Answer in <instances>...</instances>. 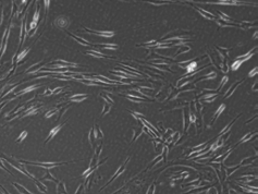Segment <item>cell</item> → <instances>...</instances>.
Instances as JSON below:
<instances>
[{"label": "cell", "mask_w": 258, "mask_h": 194, "mask_svg": "<svg viewBox=\"0 0 258 194\" xmlns=\"http://www.w3.org/2000/svg\"><path fill=\"white\" fill-rule=\"evenodd\" d=\"M100 95L102 96V97H103V99H105V100H106L107 103L109 104V105H111V104L113 103V99H111L110 97H109V96L107 95V94H100Z\"/></svg>", "instance_id": "4fadbf2b"}, {"label": "cell", "mask_w": 258, "mask_h": 194, "mask_svg": "<svg viewBox=\"0 0 258 194\" xmlns=\"http://www.w3.org/2000/svg\"><path fill=\"white\" fill-rule=\"evenodd\" d=\"M86 32L92 33V34H96V35L101 36V37H106V38H109V37H111V36H113L114 35L113 32H108V31L101 32V31H90V30H86Z\"/></svg>", "instance_id": "6da1fadb"}, {"label": "cell", "mask_w": 258, "mask_h": 194, "mask_svg": "<svg viewBox=\"0 0 258 194\" xmlns=\"http://www.w3.org/2000/svg\"><path fill=\"white\" fill-rule=\"evenodd\" d=\"M241 82H242V81H240V82H239L238 84H233V85L231 86V87H230V91L228 92V93H225V95H224L225 97H229V96H231V94H232L233 92H234V88L238 87V85H239V84H241Z\"/></svg>", "instance_id": "8fae6325"}, {"label": "cell", "mask_w": 258, "mask_h": 194, "mask_svg": "<svg viewBox=\"0 0 258 194\" xmlns=\"http://www.w3.org/2000/svg\"><path fill=\"white\" fill-rule=\"evenodd\" d=\"M196 65H197L196 62H192V63H190L189 67H187V72H192V71L196 68Z\"/></svg>", "instance_id": "9a60e30c"}, {"label": "cell", "mask_w": 258, "mask_h": 194, "mask_svg": "<svg viewBox=\"0 0 258 194\" xmlns=\"http://www.w3.org/2000/svg\"><path fill=\"white\" fill-rule=\"evenodd\" d=\"M62 125H63V124H59V125H57V127H54V129H52L51 131H50V133H49V135H48V137H47V139H46V143L48 142V141H49L50 139H51V137H54V135H56V133H57L58 131H59V130L61 129V128H62Z\"/></svg>", "instance_id": "5b68a950"}, {"label": "cell", "mask_w": 258, "mask_h": 194, "mask_svg": "<svg viewBox=\"0 0 258 194\" xmlns=\"http://www.w3.org/2000/svg\"><path fill=\"white\" fill-rule=\"evenodd\" d=\"M252 136H253V133H249V134H247L245 137H243L242 140H241V142H245V141L249 140V139H250V137H252Z\"/></svg>", "instance_id": "d6986e66"}, {"label": "cell", "mask_w": 258, "mask_h": 194, "mask_svg": "<svg viewBox=\"0 0 258 194\" xmlns=\"http://www.w3.org/2000/svg\"><path fill=\"white\" fill-rule=\"evenodd\" d=\"M54 24L57 26H59V27H65V26L69 24V21L67 20V18H64V16H59V18H57L56 19V21H54Z\"/></svg>", "instance_id": "7a4b0ae2"}, {"label": "cell", "mask_w": 258, "mask_h": 194, "mask_svg": "<svg viewBox=\"0 0 258 194\" xmlns=\"http://www.w3.org/2000/svg\"><path fill=\"white\" fill-rule=\"evenodd\" d=\"M38 20H39V7H38V5H37V8H36V10H35V13H34V16H33V23H36L37 24V22H38Z\"/></svg>", "instance_id": "ba28073f"}, {"label": "cell", "mask_w": 258, "mask_h": 194, "mask_svg": "<svg viewBox=\"0 0 258 194\" xmlns=\"http://www.w3.org/2000/svg\"><path fill=\"white\" fill-rule=\"evenodd\" d=\"M56 112H57V109H54V110H50V111H48L46 114H45V117H46V118H50V117L54 116Z\"/></svg>", "instance_id": "ac0fdd59"}, {"label": "cell", "mask_w": 258, "mask_h": 194, "mask_svg": "<svg viewBox=\"0 0 258 194\" xmlns=\"http://www.w3.org/2000/svg\"><path fill=\"white\" fill-rule=\"evenodd\" d=\"M26 135H27V132H26V131H23V132L21 133V135H20V136H19L18 139H16V142H19V143H20L21 141H23V140H24V137H25Z\"/></svg>", "instance_id": "2e32d148"}, {"label": "cell", "mask_w": 258, "mask_h": 194, "mask_svg": "<svg viewBox=\"0 0 258 194\" xmlns=\"http://www.w3.org/2000/svg\"><path fill=\"white\" fill-rule=\"evenodd\" d=\"M105 107H106V108H103L102 112H101V114H102V116H103V114H107L109 111H110V106H109V105H107V104H106V105H105Z\"/></svg>", "instance_id": "e0dca14e"}, {"label": "cell", "mask_w": 258, "mask_h": 194, "mask_svg": "<svg viewBox=\"0 0 258 194\" xmlns=\"http://www.w3.org/2000/svg\"><path fill=\"white\" fill-rule=\"evenodd\" d=\"M198 12L200 13V14H203V15H204L205 18H207V19H214V16L212 15L211 13L206 12V10H203V9H198Z\"/></svg>", "instance_id": "9c48e42d"}, {"label": "cell", "mask_w": 258, "mask_h": 194, "mask_svg": "<svg viewBox=\"0 0 258 194\" xmlns=\"http://www.w3.org/2000/svg\"><path fill=\"white\" fill-rule=\"evenodd\" d=\"M227 81H228V76H224V78L222 79V83L220 84V87H222V86H223V84H224V83L227 82Z\"/></svg>", "instance_id": "7402d4cb"}, {"label": "cell", "mask_w": 258, "mask_h": 194, "mask_svg": "<svg viewBox=\"0 0 258 194\" xmlns=\"http://www.w3.org/2000/svg\"><path fill=\"white\" fill-rule=\"evenodd\" d=\"M29 52V48H27V49H24L23 51L21 52V54H19L18 56H16V59H15V63H20L22 60L24 59V58L26 57V55Z\"/></svg>", "instance_id": "277c9868"}, {"label": "cell", "mask_w": 258, "mask_h": 194, "mask_svg": "<svg viewBox=\"0 0 258 194\" xmlns=\"http://www.w3.org/2000/svg\"><path fill=\"white\" fill-rule=\"evenodd\" d=\"M49 94H52V90H50V88H47L46 91L44 92V95L47 96V95H49Z\"/></svg>", "instance_id": "ffe728a7"}, {"label": "cell", "mask_w": 258, "mask_h": 194, "mask_svg": "<svg viewBox=\"0 0 258 194\" xmlns=\"http://www.w3.org/2000/svg\"><path fill=\"white\" fill-rule=\"evenodd\" d=\"M103 46V48L105 49H117L118 47H117V45H113V44H106V45H102Z\"/></svg>", "instance_id": "5bb4252c"}, {"label": "cell", "mask_w": 258, "mask_h": 194, "mask_svg": "<svg viewBox=\"0 0 258 194\" xmlns=\"http://www.w3.org/2000/svg\"><path fill=\"white\" fill-rule=\"evenodd\" d=\"M39 87V85H32V86H29V87H26V88H24V90H22V91H20L19 92V95H22V94H24V93H29V92H32L35 88H38Z\"/></svg>", "instance_id": "52a82bcc"}, {"label": "cell", "mask_w": 258, "mask_h": 194, "mask_svg": "<svg viewBox=\"0 0 258 194\" xmlns=\"http://www.w3.org/2000/svg\"><path fill=\"white\" fill-rule=\"evenodd\" d=\"M224 107H225V106H224V105H223V104H222L221 106L219 107V109H218L217 111H216V114H214V120H216V119H217L218 117H219L220 114H221V112L223 111V110H224Z\"/></svg>", "instance_id": "30bf717a"}, {"label": "cell", "mask_w": 258, "mask_h": 194, "mask_svg": "<svg viewBox=\"0 0 258 194\" xmlns=\"http://www.w3.org/2000/svg\"><path fill=\"white\" fill-rule=\"evenodd\" d=\"M68 34H69L70 36H72L73 38H74L76 41H78V44L83 45V46H89V45H90L87 40H85V39H83L82 37H78V36H76V35H74V34H72V33H68Z\"/></svg>", "instance_id": "3957f363"}, {"label": "cell", "mask_w": 258, "mask_h": 194, "mask_svg": "<svg viewBox=\"0 0 258 194\" xmlns=\"http://www.w3.org/2000/svg\"><path fill=\"white\" fill-rule=\"evenodd\" d=\"M256 71H257V67H256L255 69H254V71H253V70L250 71V72H249V74H248V75H249V76H253V75H255L256 73H257V72H256Z\"/></svg>", "instance_id": "44dd1931"}, {"label": "cell", "mask_w": 258, "mask_h": 194, "mask_svg": "<svg viewBox=\"0 0 258 194\" xmlns=\"http://www.w3.org/2000/svg\"><path fill=\"white\" fill-rule=\"evenodd\" d=\"M243 63V61L242 60H238V61H235L234 63L232 65V70H238L239 68H240V65Z\"/></svg>", "instance_id": "7c38bea8"}, {"label": "cell", "mask_w": 258, "mask_h": 194, "mask_svg": "<svg viewBox=\"0 0 258 194\" xmlns=\"http://www.w3.org/2000/svg\"><path fill=\"white\" fill-rule=\"evenodd\" d=\"M86 97H87L86 94H80V95L78 94V95H73L70 100L71 101H82V100H84Z\"/></svg>", "instance_id": "8992f818"}]
</instances>
